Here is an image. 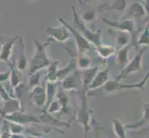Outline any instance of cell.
I'll use <instances>...</instances> for the list:
<instances>
[{
	"instance_id": "1",
	"label": "cell",
	"mask_w": 149,
	"mask_h": 138,
	"mask_svg": "<svg viewBox=\"0 0 149 138\" xmlns=\"http://www.w3.org/2000/svg\"><path fill=\"white\" fill-rule=\"evenodd\" d=\"M52 43V40L48 39L45 42H40L39 40H33L34 45V54L32 60H31L29 65V74L32 75L37 71H41L42 69L47 68L50 65L51 60L47 53V49Z\"/></svg>"
},
{
	"instance_id": "2",
	"label": "cell",
	"mask_w": 149,
	"mask_h": 138,
	"mask_svg": "<svg viewBox=\"0 0 149 138\" xmlns=\"http://www.w3.org/2000/svg\"><path fill=\"white\" fill-rule=\"evenodd\" d=\"M70 8H71V13H72V17H73L74 28L78 30L81 35H83L85 40L88 41L91 45H94L95 47L100 45L102 43V42H101V35H102L101 30H90L85 25L84 21H83L80 18V15L78 14V12H77L75 7L71 6Z\"/></svg>"
},
{
	"instance_id": "3",
	"label": "cell",
	"mask_w": 149,
	"mask_h": 138,
	"mask_svg": "<svg viewBox=\"0 0 149 138\" xmlns=\"http://www.w3.org/2000/svg\"><path fill=\"white\" fill-rule=\"evenodd\" d=\"M81 98H80V109L78 111V122L84 127V138H87V134L90 129V118L92 114V110L88 106L87 101V88L81 87Z\"/></svg>"
},
{
	"instance_id": "4",
	"label": "cell",
	"mask_w": 149,
	"mask_h": 138,
	"mask_svg": "<svg viewBox=\"0 0 149 138\" xmlns=\"http://www.w3.org/2000/svg\"><path fill=\"white\" fill-rule=\"evenodd\" d=\"M146 52V47L143 48L141 50H138V53L133 56V58L132 60H129L123 67H121L119 76H117V80H121L125 79L128 78V76H130L132 74H135L142 69V61L143 54Z\"/></svg>"
},
{
	"instance_id": "5",
	"label": "cell",
	"mask_w": 149,
	"mask_h": 138,
	"mask_svg": "<svg viewBox=\"0 0 149 138\" xmlns=\"http://www.w3.org/2000/svg\"><path fill=\"white\" fill-rule=\"evenodd\" d=\"M12 58L11 61H14V66L20 72H23L27 69L28 67V60H27V55L25 53V45H24V41L22 37H19L17 43H15L13 54H12Z\"/></svg>"
},
{
	"instance_id": "6",
	"label": "cell",
	"mask_w": 149,
	"mask_h": 138,
	"mask_svg": "<svg viewBox=\"0 0 149 138\" xmlns=\"http://www.w3.org/2000/svg\"><path fill=\"white\" fill-rule=\"evenodd\" d=\"M58 21H59L61 24L64 25V26L69 30V32H70V35L74 38L75 44H76V47H77V50H78L79 54H85L91 50L92 47H91L90 43L87 40H85L83 35H81L75 28L71 26L66 19H64L63 18H59L58 19Z\"/></svg>"
},
{
	"instance_id": "7",
	"label": "cell",
	"mask_w": 149,
	"mask_h": 138,
	"mask_svg": "<svg viewBox=\"0 0 149 138\" xmlns=\"http://www.w3.org/2000/svg\"><path fill=\"white\" fill-rule=\"evenodd\" d=\"M102 21L104 22L107 26H109L112 29H116L117 30H120V32H126L130 33L131 40L132 37L136 38L137 32H135V24L132 19H122L120 21H113L107 18L102 19Z\"/></svg>"
},
{
	"instance_id": "8",
	"label": "cell",
	"mask_w": 149,
	"mask_h": 138,
	"mask_svg": "<svg viewBox=\"0 0 149 138\" xmlns=\"http://www.w3.org/2000/svg\"><path fill=\"white\" fill-rule=\"evenodd\" d=\"M19 35L6 40H3L0 36V43H1V50H0V62L7 63L9 66H12L11 59L14 50L15 43L19 39Z\"/></svg>"
},
{
	"instance_id": "9",
	"label": "cell",
	"mask_w": 149,
	"mask_h": 138,
	"mask_svg": "<svg viewBox=\"0 0 149 138\" xmlns=\"http://www.w3.org/2000/svg\"><path fill=\"white\" fill-rule=\"evenodd\" d=\"M45 33L52 41H56L63 43L67 42L70 37V32L64 25H59V26H47L45 30Z\"/></svg>"
},
{
	"instance_id": "10",
	"label": "cell",
	"mask_w": 149,
	"mask_h": 138,
	"mask_svg": "<svg viewBox=\"0 0 149 138\" xmlns=\"http://www.w3.org/2000/svg\"><path fill=\"white\" fill-rule=\"evenodd\" d=\"M3 117L5 118V120H7L8 122H16V124H19L23 125V126L30 124H33V122L41 124V121L39 119V117L26 113V112H23L22 111L13 112V113H10V114H7Z\"/></svg>"
},
{
	"instance_id": "11",
	"label": "cell",
	"mask_w": 149,
	"mask_h": 138,
	"mask_svg": "<svg viewBox=\"0 0 149 138\" xmlns=\"http://www.w3.org/2000/svg\"><path fill=\"white\" fill-rule=\"evenodd\" d=\"M61 87L62 89L66 91L78 89L81 87V76H80V70L76 69L72 73H70L69 76L61 81Z\"/></svg>"
},
{
	"instance_id": "12",
	"label": "cell",
	"mask_w": 149,
	"mask_h": 138,
	"mask_svg": "<svg viewBox=\"0 0 149 138\" xmlns=\"http://www.w3.org/2000/svg\"><path fill=\"white\" fill-rule=\"evenodd\" d=\"M147 15L148 16V8H146V6L143 3L139 1L133 2L129 9H128L127 14L125 17L122 19H138L146 17Z\"/></svg>"
},
{
	"instance_id": "13",
	"label": "cell",
	"mask_w": 149,
	"mask_h": 138,
	"mask_svg": "<svg viewBox=\"0 0 149 138\" xmlns=\"http://www.w3.org/2000/svg\"><path fill=\"white\" fill-rule=\"evenodd\" d=\"M29 100L33 103L34 106L37 108H43L45 105V88L42 86H37L35 88L32 89L29 92Z\"/></svg>"
},
{
	"instance_id": "14",
	"label": "cell",
	"mask_w": 149,
	"mask_h": 138,
	"mask_svg": "<svg viewBox=\"0 0 149 138\" xmlns=\"http://www.w3.org/2000/svg\"><path fill=\"white\" fill-rule=\"evenodd\" d=\"M68 53L70 55L69 63L67 64L65 67L58 70V72H56V81H62L67 76H69L70 73H72L73 71H75L77 69L75 54H73V52H71V51H70Z\"/></svg>"
},
{
	"instance_id": "15",
	"label": "cell",
	"mask_w": 149,
	"mask_h": 138,
	"mask_svg": "<svg viewBox=\"0 0 149 138\" xmlns=\"http://www.w3.org/2000/svg\"><path fill=\"white\" fill-rule=\"evenodd\" d=\"M109 79V69L105 68L103 70H98L95 74L94 79L88 86V89L94 90L101 88L105 85V83Z\"/></svg>"
},
{
	"instance_id": "16",
	"label": "cell",
	"mask_w": 149,
	"mask_h": 138,
	"mask_svg": "<svg viewBox=\"0 0 149 138\" xmlns=\"http://www.w3.org/2000/svg\"><path fill=\"white\" fill-rule=\"evenodd\" d=\"M4 104L0 109V115L5 116L7 114L13 113L19 111H22V104L20 101L16 98H10L7 100H4Z\"/></svg>"
},
{
	"instance_id": "17",
	"label": "cell",
	"mask_w": 149,
	"mask_h": 138,
	"mask_svg": "<svg viewBox=\"0 0 149 138\" xmlns=\"http://www.w3.org/2000/svg\"><path fill=\"white\" fill-rule=\"evenodd\" d=\"M99 70V66H93V67H88L83 70H80V76H81V87L88 89V86L94 79L95 74Z\"/></svg>"
},
{
	"instance_id": "18",
	"label": "cell",
	"mask_w": 149,
	"mask_h": 138,
	"mask_svg": "<svg viewBox=\"0 0 149 138\" xmlns=\"http://www.w3.org/2000/svg\"><path fill=\"white\" fill-rule=\"evenodd\" d=\"M39 119L41 121V122L43 124L49 125V126H54V127H70V121L69 122H64L61 121L59 119H56L52 117L50 113H47V112H44V114H42L41 116H39Z\"/></svg>"
},
{
	"instance_id": "19",
	"label": "cell",
	"mask_w": 149,
	"mask_h": 138,
	"mask_svg": "<svg viewBox=\"0 0 149 138\" xmlns=\"http://www.w3.org/2000/svg\"><path fill=\"white\" fill-rule=\"evenodd\" d=\"M148 120H149V104L145 103L143 107V117H142L141 121H137L131 124H127V125H125V128L130 129V130L138 129L143 125L148 124Z\"/></svg>"
},
{
	"instance_id": "20",
	"label": "cell",
	"mask_w": 149,
	"mask_h": 138,
	"mask_svg": "<svg viewBox=\"0 0 149 138\" xmlns=\"http://www.w3.org/2000/svg\"><path fill=\"white\" fill-rule=\"evenodd\" d=\"M56 92H58L56 82H49V81H47V83H45V97H47V100H45V105L44 107L45 111L47 107L50 105L51 102L56 99Z\"/></svg>"
},
{
	"instance_id": "21",
	"label": "cell",
	"mask_w": 149,
	"mask_h": 138,
	"mask_svg": "<svg viewBox=\"0 0 149 138\" xmlns=\"http://www.w3.org/2000/svg\"><path fill=\"white\" fill-rule=\"evenodd\" d=\"M127 1L126 0H115L111 5L105 4L100 7V11H116L123 12L126 9Z\"/></svg>"
},
{
	"instance_id": "22",
	"label": "cell",
	"mask_w": 149,
	"mask_h": 138,
	"mask_svg": "<svg viewBox=\"0 0 149 138\" xmlns=\"http://www.w3.org/2000/svg\"><path fill=\"white\" fill-rule=\"evenodd\" d=\"M56 99L59 101L60 103V115L62 114H66L68 113L69 111L70 110V99L68 95H67L64 90H61V91H58L56 92Z\"/></svg>"
},
{
	"instance_id": "23",
	"label": "cell",
	"mask_w": 149,
	"mask_h": 138,
	"mask_svg": "<svg viewBox=\"0 0 149 138\" xmlns=\"http://www.w3.org/2000/svg\"><path fill=\"white\" fill-rule=\"evenodd\" d=\"M131 46L132 44L130 43L118 50L116 61H117V64L119 65L120 67H123V66L129 62V52H130Z\"/></svg>"
},
{
	"instance_id": "24",
	"label": "cell",
	"mask_w": 149,
	"mask_h": 138,
	"mask_svg": "<svg viewBox=\"0 0 149 138\" xmlns=\"http://www.w3.org/2000/svg\"><path fill=\"white\" fill-rule=\"evenodd\" d=\"M95 48L96 50V53L98 54V55L102 59H105V60L109 58L110 56H112L117 52V49H116L115 46L106 45V44H103V43H101L98 46H96V47H95Z\"/></svg>"
},
{
	"instance_id": "25",
	"label": "cell",
	"mask_w": 149,
	"mask_h": 138,
	"mask_svg": "<svg viewBox=\"0 0 149 138\" xmlns=\"http://www.w3.org/2000/svg\"><path fill=\"white\" fill-rule=\"evenodd\" d=\"M122 85L120 80L117 79H109L105 83V85L103 86V89L104 91L107 94H113V93H117V92L123 90L122 89Z\"/></svg>"
},
{
	"instance_id": "26",
	"label": "cell",
	"mask_w": 149,
	"mask_h": 138,
	"mask_svg": "<svg viewBox=\"0 0 149 138\" xmlns=\"http://www.w3.org/2000/svg\"><path fill=\"white\" fill-rule=\"evenodd\" d=\"M11 67V70H10V75H9V86L10 89H14L17 86H19L20 83H22V72L19 70H18L14 65L10 66Z\"/></svg>"
},
{
	"instance_id": "27",
	"label": "cell",
	"mask_w": 149,
	"mask_h": 138,
	"mask_svg": "<svg viewBox=\"0 0 149 138\" xmlns=\"http://www.w3.org/2000/svg\"><path fill=\"white\" fill-rule=\"evenodd\" d=\"M59 61L58 60H52L50 65L47 66V73L45 76V81L49 82H58L56 81V72L58 70Z\"/></svg>"
},
{
	"instance_id": "28",
	"label": "cell",
	"mask_w": 149,
	"mask_h": 138,
	"mask_svg": "<svg viewBox=\"0 0 149 138\" xmlns=\"http://www.w3.org/2000/svg\"><path fill=\"white\" fill-rule=\"evenodd\" d=\"M116 43H117V47H116L117 50H119L122 47H124V46L130 44L131 43L130 33H128L126 32H120V30H118L117 37H116Z\"/></svg>"
},
{
	"instance_id": "29",
	"label": "cell",
	"mask_w": 149,
	"mask_h": 138,
	"mask_svg": "<svg viewBox=\"0 0 149 138\" xmlns=\"http://www.w3.org/2000/svg\"><path fill=\"white\" fill-rule=\"evenodd\" d=\"M112 127L114 134L117 136V138H127L126 136V131L127 129L125 128V125L119 120H113L112 122Z\"/></svg>"
},
{
	"instance_id": "30",
	"label": "cell",
	"mask_w": 149,
	"mask_h": 138,
	"mask_svg": "<svg viewBox=\"0 0 149 138\" xmlns=\"http://www.w3.org/2000/svg\"><path fill=\"white\" fill-rule=\"evenodd\" d=\"M76 65L77 69L83 70L91 66V58L85 54H79L76 57Z\"/></svg>"
},
{
	"instance_id": "31",
	"label": "cell",
	"mask_w": 149,
	"mask_h": 138,
	"mask_svg": "<svg viewBox=\"0 0 149 138\" xmlns=\"http://www.w3.org/2000/svg\"><path fill=\"white\" fill-rule=\"evenodd\" d=\"M148 78H149V73L147 72L145 75V76H143V78L141 81H139V82L134 83V84H124V83H123L122 89H134L143 90V89H145V86H146L147 80H148Z\"/></svg>"
},
{
	"instance_id": "32",
	"label": "cell",
	"mask_w": 149,
	"mask_h": 138,
	"mask_svg": "<svg viewBox=\"0 0 149 138\" xmlns=\"http://www.w3.org/2000/svg\"><path fill=\"white\" fill-rule=\"evenodd\" d=\"M148 44H149V27H148V23L146 25L145 29H143V32L141 33V35L138 38L137 42H136V45L137 46H140L143 45L145 47H148Z\"/></svg>"
},
{
	"instance_id": "33",
	"label": "cell",
	"mask_w": 149,
	"mask_h": 138,
	"mask_svg": "<svg viewBox=\"0 0 149 138\" xmlns=\"http://www.w3.org/2000/svg\"><path fill=\"white\" fill-rule=\"evenodd\" d=\"M41 74L40 71H37L32 75H29V79H28V89L31 90L32 89L35 88L40 85V78H41Z\"/></svg>"
},
{
	"instance_id": "34",
	"label": "cell",
	"mask_w": 149,
	"mask_h": 138,
	"mask_svg": "<svg viewBox=\"0 0 149 138\" xmlns=\"http://www.w3.org/2000/svg\"><path fill=\"white\" fill-rule=\"evenodd\" d=\"M96 15H97V12L95 11V10L87 9V10H84V11L81 13L80 18L84 22H93L94 20L96 19Z\"/></svg>"
},
{
	"instance_id": "35",
	"label": "cell",
	"mask_w": 149,
	"mask_h": 138,
	"mask_svg": "<svg viewBox=\"0 0 149 138\" xmlns=\"http://www.w3.org/2000/svg\"><path fill=\"white\" fill-rule=\"evenodd\" d=\"M8 122V132L10 133V135H16V134H22L24 131V127L23 125H20L16 122Z\"/></svg>"
},
{
	"instance_id": "36",
	"label": "cell",
	"mask_w": 149,
	"mask_h": 138,
	"mask_svg": "<svg viewBox=\"0 0 149 138\" xmlns=\"http://www.w3.org/2000/svg\"><path fill=\"white\" fill-rule=\"evenodd\" d=\"M60 103L59 101L55 99L52 102L50 103V105L45 110V112H47V113H50V114H53V113H56V112H59L60 111Z\"/></svg>"
},
{
	"instance_id": "37",
	"label": "cell",
	"mask_w": 149,
	"mask_h": 138,
	"mask_svg": "<svg viewBox=\"0 0 149 138\" xmlns=\"http://www.w3.org/2000/svg\"><path fill=\"white\" fill-rule=\"evenodd\" d=\"M10 137V133L8 132V122L7 120L3 121V130H2V133L1 135H0V138H9Z\"/></svg>"
},
{
	"instance_id": "38",
	"label": "cell",
	"mask_w": 149,
	"mask_h": 138,
	"mask_svg": "<svg viewBox=\"0 0 149 138\" xmlns=\"http://www.w3.org/2000/svg\"><path fill=\"white\" fill-rule=\"evenodd\" d=\"M0 96H1L2 100H7L10 98H12L11 96L8 94V92L7 91V89L4 88V86L2 85V83H0Z\"/></svg>"
},
{
	"instance_id": "39",
	"label": "cell",
	"mask_w": 149,
	"mask_h": 138,
	"mask_svg": "<svg viewBox=\"0 0 149 138\" xmlns=\"http://www.w3.org/2000/svg\"><path fill=\"white\" fill-rule=\"evenodd\" d=\"M10 70H11V67L9 66V68L4 72H0V83H3L5 81L8 80L9 78V75H10Z\"/></svg>"
},
{
	"instance_id": "40",
	"label": "cell",
	"mask_w": 149,
	"mask_h": 138,
	"mask_svg": "<svg viewBox=\"0 0 149 138\" xmlns=\"http://www.w3.org/2000/svg\"><path fill=\"white\" fill-rule=\"evenodd\" d=\"M78 1H79L80 6H81V7H84L85 5L89 4V3H91V2L96 3V2H98L99 0H78Z\"/></svg>"
},
{
	"instance_id": "41",
	"label": "cell",
	"mask_w": 149,
	"mask_h": 138,
	"mask_svg": "<svg viewBox=\"0 0 149 138\" xmlns=\"http://www.w3.org/2000/svg\"><path fill=\"white\" fill-rule=\"evenodd\" d=\"M9 138H30V137L24 135L22 134H16V135H10Z\"/></svg>"
},
{
	"instance_id": "42",
	"label": "cell",
	"mask_w": 149,
	"mask_h": 138,
	"mask_svg": "<svg viewBox=\"0 0 149 138\" xmlns=\"http://www.w3.org/2000/svg\"><path fill=\"white\" fill-rule=\"evenodd\" d=\"M143 1H145V6L147 7V8H148V1H146V0H143Z\"/></svg>"
},
{
	"instance_id": "43",
	"label": "cell",
	"mask_w": 149,
	"mask_h": 138,
	"mask_svg": "<svg viewBox=\"0 0 149 138\" xmlns=\"http://www.w3.org/2000/svg\"><path fill=\"white\" fill-rule=\"evenodd\" d=\"M30 138H43V137H41V136H29Z\"/></svg>"
},
{
	"instance_id": "44",
	"label": "cell",
	"mask_w": 149,
	"mask_h": 138,
	"mask_svg": "<svg viewBox=\"0 0 149 138\" xmlns=\"http://www.w3.org/2000/svg\"><path fill=\"white\" fill-rule=\"evenodd\" d=\"M28 1H29V2H33L34 0H28Z\"/></svg>"
},
{
	"instance_id": "45",
	"label": "cell",
	"mask_w": 149,
	"mask_h": 138,
	"mask_svg": "<svg viewBox=\"0 0 149 138\" xmlns=\"http://www.w3.org/2000/svg\"><path fill=\"white\" fill-rule=\"evenodd\" d=\"M2 100V98H1V96H0V101H1Z\"/></svg>"
},
{
	"instance_id": "46",
	"label": "cell",
	"mask_w": 149,
	"mask_h": 138,
	"mask_svg": "<svg viewBox=\"0 0 149 138\" xmlns=\"http://www.w3.org/2000/svg\"><path fill=\"white\" fill-rule=\"evenodd\" d=\"M0 50H1V43H0Z\"/></svg>"
}]
</instances>
